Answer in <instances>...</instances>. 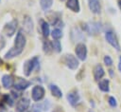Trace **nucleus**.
I'll list each match as a JSON object with an SVG mask.
<instances>
[{
	"instance_id": "obj_1",
	"label": "nucleus",
	"mask_w": 121,
	"mask_h": 112,
	"mask_svg": "<svg viewBox=\"0 0 121 112\" xmlns=\"http://www.w3.org/2000/svg\"><path fill=\"white\" fill-rule=\"evenodd\" d=\"M38 63H39L38 57H33L32 59L27 60V61L24 64V67H23L25 75H26V76H29V75L31 74L32 70L34 69V67L38 65Z\"/></svg>"
},
{
	"instance_id": "obj_2",
	"label": "nucleus",
	"mask_w": 121,
	"mask_h": 112,
	"mask_svg": "<svg viewBox=\"0 0 121 112\" xmlns=\"http://www.w3.org/2000/svg\"><path fill=\"white\" fill-rule=\"evenodd\" d=\"M26 46V37L24 36V34L22 33V30H20L17 35H16V38H15V42H14V47L17 50H19L21 53L23 51V48L24 47Z\"/></svg>"
},
{
	"instance_id": "obj_3",
	"label": "nucleus",
	"mask_w": 121,
	"mask_h": 112,
	"mask_svg": "<svg viewBox=\"0 0 121 112\" xmlns=\"http://www.w3.org/2000/svg\"><path fill=\"white\" fill-rule=\"evenodd\" d=\"M64 64L70 68V69H76L78 66V62L76 59L75 56H73L72 54H67L65 55L64 59H63Z\"/></svg>"
},
{
	"instance_id": "obj_4",
	"label": "nucleus",
	"mask_w": 121,
	"mask_h": 112,
	"mask_svg": "<svg viewBox=\"0 0 121 112\" xmlns=\"http://www.w3.org/2000/svg\"><path fill=\"white\" fill-rule=\"evenodd\" d=\"M16 28H17V20H12V21H10L9 24H7V25L4 27L3 32H4L7 36L10 37V36H12L13 33L15 32Z\"/></svg>"
},
{
	"instance_id": "obj_5",
	"label": "nucleus",
	"mask_w": 121,
	"mask_h": 112,
	"mask_svg": "<svg viewBox=\"0 0 121 112\" xmlns=\"http://www.w3.org/2000/svg\"><path fill=\"white\" fill-rule=\"evenodd\" d=\"M75 52L78 56V58L81 61H84L86 59V56H87V48H86V46L84 44H78L77 47H76V49H75Z\"/></svg>"
},
{
	"instance_id": "obj_6",
	"label": "nucleus",
	"mask_w": 121,
	"mask_h": 112,
	"mask_svg": "<svg viewBox=\"0 0 121 112\" xmlns=\"http://www.w3.org/2000/svg\"><path fill=\"white\" fill-rule=\"evenodd\" d=\"M44 96V89L43 86L41 85H36L33 87L32 89V99L35 102H38L40 100H42Z\"/></svg>"
},
{
	"instance_id": "obj_7",
	"label": "nucleus",
	"mask_w": 121,
	"mask_h": 112,
	"mask_svg": "<svg viewBox=\"0 0 121 112\" xmlns=\"http://www.w3.org/2000/svg\"><path fill=\"white\" fill-rule=\"evenodd\" d=\"M105 38L107 40V42L112 46L114 48H116L117 50H120V46L118 44V41L116 39V37L114 36V34L112 32V31H107L106 34H105Z\"/></svg>"
},
{
	"instance_id": "obj_8",
	"label": "nucleus",
	"mask_w": 121,
	"mask_h": 112,
	"mask_svg": "<svg viewBox=\"0 0 121 112\" xmlns=\"http://www.w3.org/2000/svg\"><path fill=\"white\" fill-rule=\"evenodd\" d=\"M29 106V100L26 98H22L16 104V108L19 112H25Z\"/></svg>"
},
{
	"instance_id": "obj_9",
	"label": "nucleus",
	"mask_w": 121,
	"mask_h": 112,
	"mask_svg": "<svg viewBox=\"0 0 121 112\" xmlns=\"http://www.w3.org/2000/svg\"><path fill=\"white\" fill-rule=\"evenodd\" d=\"M29 85H30V82L24 80V79H21V78H18L16 80V83L14 84L15 88L18 90H24V89L27 88Z\"/></svg>"
},
{
	"instance_id": "obj_10",
	"label": "nucleus",
	"mask_w": 121,
	"mask_h": 112,
	"mask_svg": "<svg viewBox=\"0 0 121 112\" xmlns=\"http://www.w3.org/2000/svg\"><path fill=\"white\" fill-rule=\"evenodd\" d=\"M23 28L27 32V33H31L32 29H33V22L31 20L30 17L28 16H26L24 18V21H23Z\"/></svg>"
},
{
	"instance_id": "obj_11",
	"label": "nucleus",
	"mask_w": 121,
	"mask_h": 112,
	"mask_svg": "<svg viewBox=\"0 0 121 112\" xmlns=\"http://www.w3.org/2000/svg\"><path fill=\"white\" fill-rule=\"evenodd\" d=\"M105 72H104V69L103 67L100 65H96L94 68V77H95V81H98L99 79H101L103 76H104Z\"/></svg>"
},
{
	"instance_id": "obj_12",
	"label": "nucleus",
	"mask_w": 121,
	"mask_h": 112,
	"mask_svg": "<svg viewBox=\"0 0 121 112\" xmlns=\"http://www.w3.org/2000/svg\"><path fill=\"white\" fill-rule=\"evenodd\" d=\"M89 8L93 13H99L100 12V4L98 0H89Z\"/></svg>"
},
{
	"instance_id": "obj_13",
	"label": "nucleus",
	"mask_w": 121,
	"mask_h": 112,
	"mask_svg": "<svg viewBox=\"0 0 121 112\" xmlns=\"http://www.w3.org/2000/svg\"><path fill=\"white\" fill-rule=\"evenodd\" d=\"M2 84H3V86L6 87V88L11 87L13 85V84H14L12 76H10V75H4L3 78H2Z\"/></svg>"
},
{
	"instance_id": "obj_14",
	"label": "nucleus",
	"mask_w": 121,
	"mask_h": 112,
	"mask_svg": "<svg viewBox=\"0 0 121 112\" xmlns=\"http://www.w3.org/2000/svg\"><path fill=\"white\" fill-rule=\"evenodd\" d=\"M67 8H69L71 10L75 11V12H78L79 11V4H78V0H68L66 3Z\"/></svg>"
},
{
	"instance_id": "obj_15",
	"label": "nucleus",
	"mask_w": 121,
	"mask_h": 112,
	"mask_svg": "<svg viewBox=\"0 0 121 112\" xmlns=\"http://www.w3.org/2000/svg\"><path fill=\"white\" fill-rule=\"evenodd\" d=\"M67 99H68L70 104L74 106V105H76V104L78 103V100H79V96H78V93L71 92V93H68V95H67Z\"/></svg>"
},
{
	"instance_id": "obj_16",
	"label": "nucleus",
	"mask_w": 121,
	"mask_h": 112,
	"mask_svg": "<svg viewBox=\"0 0 121 112\" xmlns=\"http://www.w3.org/2000/svg\"><path fill=\"white\" fill-rule=\"evenodd\" d=\"M19 54H21V52H20L19 50H17L15 47H12V48H10V49L6 53L5 57H6L7 59H10V58H13V57H15V56H18Z\"/></svg>"
},
{
	"instance_id": "obj_17",
	"label": "nucleus",
	"mask_w": 121,
	"mask_h": 112,
	"mask_svg": "<svg viewBox=\"0 0 121 112\" xmlns=\"http://www.w3.org/2000/svg\"><path fill=\"white\" fill-rule=\"evenodd\" d=\"M98 87H99L100 90H102L104 92H108L110 90V88H109V81L106 80V79L100 81L99 84H98Z\"/></svg>"
},
{
	"instance_id": "obj_18",
	"label": "nucleus",
	"mask_w": 121,
	"mask_h": 112,
	"mask_svg": "<svg viewBox=\"0 0 121 112\" xmlns=\"http://www.w3.org/2000/svg\"><path fill=\"white\" fill-rule=\"evenodd\" d=\"M50 90H51L52 94H53L55 97H57V98H61V97H62L61 91H60V89L57 85L51 84V85H50Z\"/></svg>"
},
{
	"instance_id": "obj_19",
	"label": "nucleus",
	"mask_w": 121,
	"mask_h": 112,
	"mask_svg": "<svg viewBox=\"0 0 121 112\" xmlns=\"http://www.w3.org/2000/svg\"><path fill=\"white\" fill-rule=\"evenodd\" d=\"M52 3H53V0H40V5L43 10L48 9L52 6Z\"/></svg>"
},
{
	"instance_id": "obj_20",
	"label": "nucleus",
	"mask_w": 121,
	"mask_h": 112,
	"mask_svg": "<svg viewBox=\"0 0 121 112\" xmlns=\"http://www.w3.org/2000/svg\"><path fill=\"white\" fill-rule=\"evenodd\" d=\"M42 31H43V36L47 37L49 35V25L44 21L42 22Z\"/></svg>"
},
{
	"instance_id": "obj_21",
	"label": "nucleus",
	"mask_w": 121,
	"mask_h": 112,
	"mask_svg": "<svg viewBox=\"0 0 121 112\" xmlns=\"http://www.w3.org/2000/svg\"><path fill=\"white\" fill-rule=\"evenodd\" d=\"M61 36H62V33H61V30H60V29L55 28V29L52 31V37H53V39L58 40V39L61 38Z\"/></svg>"
},
{
	"instance_id": "obj_22",
	"label": "nucleus",
	"mask_w": 121,
	"mask_h": 112,
	"mask_svg": "<svg viewBox=\"0 0 121 112\" xmlns=\"http://www.w3.org/2000/svg\"><path fill=\"white\" fill-rule=\"evenodd\" d=\"M52 49H54V48H53V46H52V44H51L50 42L46 41V42L43 43V50H44V52L50 53V51H51Z\"/></svg>"
},
{
	"instance_id": "obj_23",
	"label": "nucleus",
	"mask_w": 121,
	"mask_h": 112,
	"mask_svg": "<svg viewBox=\"0 0 121 112\" xmlns=\"http://www.w3.org/2000/svg\"><path fill=\"white\" fill-rule=\"evenodd\" d=\"M52 46H53V48L57 51V52H60V50H61V47H60V41H53V43H52Z\"/></svg>"
},
{
	"instance_id": "obj_24",
	"label": "nucleus",
	"mask_w": 121,
	"mask_h": 112,
	"mask_svg": "<svg viewBox=\"0 0 121 112\" xmlns=\"http://www.w3.org/2000/svg\"><path fill=\"white\" fill-rule=\"evenodd\" d=\"M104 63H105L106 65H112V60L111 59L110 56H105V57H104Z\"/></svg>"
},
{
	"instance_id": "obj_25",
	"label": "nucleus",
	"mask_w": 121,
	"mask_h": 112,
	"mask_svg": "<svg viewBox=\"0 0 121 112\" xmlns=\"http://www.w3.org/2000/svg\"><path fill=\"white\" fill-rule=\"evenodd\" d=\"M4 99H5V101H6V103H9V105H12L13 104V100L10 98V96L9 95H4Z\"/></svg>"
},
{
	"instance_id": "obj_26",
	"label": "nucleus",
	"mask_w": 121,
	"mask_h": 112,
	"mask_svg": "<svg viewBox=\"0 0 121 112\" xmlns=\"http://www.w3.org/2000/svg\"><path fill=\"white\" fill-rule=\"evenodd\" d=\"M109 103L111 106H116V101L113 97H110L109 98Z\"/></svg>"
},
{
	"instance_id": "obj_27",
	"label": "nucleus",
	"mask_w": 121,
	"mask_h": 112,
	"mask_svg": "<svg viewBox=\"0 0 121 112\" xmlns=\"http://www.w3.org/2000/svg\"><path fill=\"white\" fill-rule=\"evenodd\" d=\"M0 112H6V110H5V107H4L2 104H0Z\"/></svg>"
},
{
	"instance_id": "obj_28",
	"label": "nucleus",
	"mask_w": 121,
	"mask_h": 112,
	"mask_svg": "<svg viewBox=\"0 0 121 112\" xmlns=\"http://www.w3.org/2000/svg\"><path fill=\"white\" fill-rule=\"evenodd\" d=\"M118 68H119V70L121 71V57L119 58V64H118Z\"/></svg>"
},
{
	"instance_id": "obj_29",
	"label": "nucleus",
	"mask_w": 121,
	"mask_h": 112,
	"mask_svg": "<svg viewBox=\"0 0 121 112\" xmlns=\"http://www.w3.org/2000/svg\"><path fill=\"white\" fill-rule=\"evenodd\" d=\"M118 6H119V8L121 9V0H118Z\"/></svg>"
},
{
	"instance_id": "obj_30",
	"label": "nucleus",
	"mask_w": 121,
	"mask_h": 112,
	"mask_svg": "<svg viewBox=\"0 0 121 112\" xmlns=\"http://www.w3.org/2000/svg\"><path fill=\"white\" fill-rule=\"evenodd\" d=\"M2 64H3V61H2V59L0 58V65H2Z\"/></svg>"
},
{
	"instance_id": "obj_31",
	"label": "nucleus",
	"mask_w": 121,
	"mask_h": 112,
	"mask_svg": "<svg viewBox=\"0 0 121 112\" xmlns=\"http://www.w3.org/2000/svg\"><path fill=\"white\" fill-rule=\"evenodd\" d=\"M90 112H93V111H90Z\"/></svg>"
},
{
	"instance_id": "obj_32",
	"label": "nucleus",
	"mask_w": 121,
	"mask_h": 112,
	"mask_svg": "<svg viewBox=\"0 0 121 112\" xmlns=\"http://www.w3.org/2000/svg\"><path fill=\"white\" fill-rule=\"evenodd\" d=\"M61 1H63V0H61Z\"/></svg>"
},
{
	"instance_id": "obj_33",
	"label": "nucleus",
	"mask_w": 121,
	"mask_h": 112,
	"mask_svg": "<svg viewBox=\"0 0 121 112\" xmlns=\"http://www.w3.org/2000/svg\"><path fill=\"white\" fill-rule=\"evenodd\" d=\"M25 112H26V111H25Z\"/></svg>"
}]
</instances>
